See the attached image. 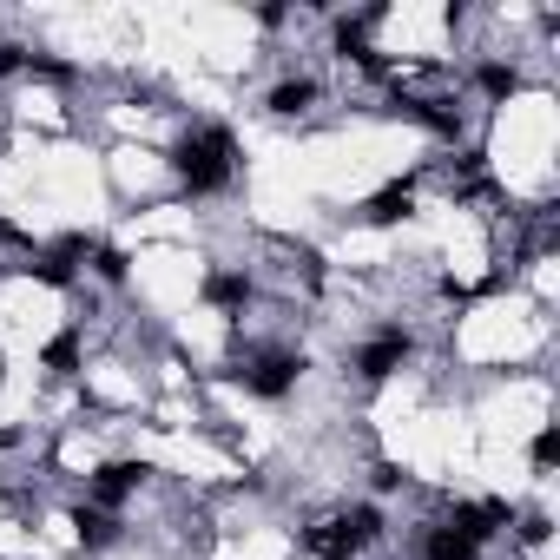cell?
<instances>
[{"label": "cell", "instance_id": "6da1fadb", "mask_svg": "<svg viewBox=\"0 0 560 560\" xmlns=\"http://www.w3.org/2000/svg\"><path fill=\"white\" fill-rule=\"evenodd\" d=\"M178 178L192 185V192H218V185H231V132H218V126H205V132H192V139L178 145Z\"/></svg>", "mask_w": 560, "mask_h": 560}, {"label": "cell", "instance_id": "7a4b0ae2", "mask_svg": "<svg viewBox=\"0 0 560 560\" xmlns=\"http://www.w3.org/2000/svg\"><path fill=\"white\" fill-rule=\"evenodd\" d=\"M376 508H356V514H343V521H323V528H310V554L317 560H350L363 541H376Z\"/></svg>", "mask_w": 560, "mask_h": 560}, {"label": "cell", "instance_id": "3957f363", "mask_svg": "<svg viewBox=\"0 0 560 560\" xmlns=\"http://www.w3.org/2000/svg\"><path fill=\"white\" fill-rule=\"evenodd\" d=\"M297 369H304V363H297V356H264V363H257L251 376H244V383H251L257 396H284V389L297 383Z\"/></svg>", "mask_w": 560, "mask_h": 560}, {"label": "cell", "instance_id": "277c9868", "mask_svg": "<svg viewBox=\"0 0 560 560\" xmlns=\"http://www.w3.org/2000/svg\"><path fill=\"white\" fill-rule=\"evenodd\" d=\"M402 356H409V336H383V343H369V350L356 356V369H363L369 383H383L389 369H402Z\"/></svg>", "mask_w": 560, "mask_h": 560}, {"label": "cell", "instance_id": "5b68a950", "mask_svg": "<svg viewBox=\"0 0 560 560\" xmlns=\"http://www.w3.org/2000/svg\"><path fill=\"white\" fill-rule=\"evenodd\" d=\"M139 475H145V468H132V462H112V468H99L93 495H99V501H126L132 488H139Z\"/></svg>", "mask_w": 560, "mask_h": 560}, {"label": "cell", "instance_id": "8992f818", "mask_svg": "<svg viewBox=\"0 0 560 560\" xmlns=\"http://www.w3.org/2000/svg\"><path fill=\"white\" fill-rule=\"evenodd\" d=\"M409 205H416V192H409V185H389V192H376L369 218H376V224H396V218H409Z\"/></svg>", "mask_w": 560, "mask_h": 560}, {"label": "cell", "instance_id": "52a82bcc", "mask_svg": "<svg viewBox=\"0 0 560 560\" xmlns=\"http://www.w3.org/2000/svg\"><path fill=\"white\" fill-rule=\"evenodd\" d=\"M310 99H317V86H310V80H284L271 93V112H284V119H290V112H304Z\"/></svg>", "mask_w": 560, "mask_h": 560}, {"label": "cell", "instance_id": "ba28073f", "mask_svg": "<svg viewBox=\"0 0 560 560\" xmlns=\"http://www.w3.org/2000/svg\"><path fill=\"white\" fill-rule=\"evenodd\" d=\"M429 560H475V541H468V534H455V528H442L429 541Z\"/></svg>", "mask_w": 560, "mask_h": 560}, {"label": "cell", "instance_id": "9c48e42d", "mask_svg": "<svg viewBox=\"0 0 560 560\" xmlns=\"http://www.w3.org/2000/svg\"><path fill=\"white\" fill-rule=\"evenodd\" d=\"M205 297H211V304H244V297H251V284H244V277H231V271H218V277L205 284Z\"/></svg>", "mask_w": 560, "mask_h": 560}, {"label": "cell", "instance_id": "30bf717a", "mask_svg": "<svg viewBox=\"0 0 560 560\" xmlns=\"http://www.w3.org/2000/svg\"><path fill=\"white\" fill-rule=\"evenodd\" d=\"M73 363H80V343H73V336H60V343L47 350V369H60V376H66Z\"/></svg>", "mask_w": 560, "mask_h": 560}, {"label": "cell", "instance_id": "8fae6325", "mask_svg": "<svg viewBox=\"0 0 560 560\" xmlns=\"http://www.w3.org/2000/svg\"><path fill=\"white\" fill-rule=\"evenodd\" d=\"M80 534H86L93 547H106V541H112V521H106V514H80Z\"/></svg>", "mask_w": 560, "mask_h": 560}, {"label": "cell", "instance_id": "7c38bea8", "mask_svg": "<svg viewBox=\"0 0 560 560\" xmlns=\"http://www.w3.org/2000/svg\"><path fill=\"white\" fill-rule=\"evenodd\" d=\"M481 86H488V93H514V73L508 66H481Z\"/></svg>", "mask_w": 560, "mask_h": 560}, {"label": "cell", "instance_id": "4fadbf2b", "mask_svg": "<svg viewBox=\"0 0 560 560\" xmlns=\"http://www.w3.org/2000/svg\"><path fill=\"white\" fill-rule=\"evenodd\" d=\"M40 277H47V284H73V257H47Z\"/></svg>", "mask_w": 560, "mask_h": 560}, {"label": "cell", "instance_id": "5bb4252c", "mask_svg": "<svg viewBox=\"0 0 560 560\" xmlns=\"http://www.w3.org/2000/svg\"><path fill=\"white\" fill-rule=\"evenodd\" d=\"M99 277H126V251H99Z\"/></svg>", "mask_w": 560, "mask_h": 560}, {"label": "cell", "instance_id": "9a60e30c", "mask_svg": "<svg viewBox=\"0 0 560 560\" xmlns=\"http://www.w3.org/2000/svg\"><path fill=\"white\" fill-rule=\"evenodd\" d=\"M554 455H560V435H554V429H547V435H541V442H534V462H541V468H547V462H554Z\"/></svg>", "mask_w": 560, "mask_h": 560}, {"label": "cell", "instance_id": "2e32d148", "mask_svg": "<svg viewBox=\"0 0 560 560\" xmlns=\"http://www.w3.org/2000/svg\"><path fill=\"white\" fill-rule=\"evenodd\" d=\"M14 66H20V47H0V80H7Z\"/></svg>", "mask_w": 560, "mask_h": 560}, {"label": "cell", "instance_id": "e0dca14e", "mask_svg": "<svg viewBox=\"0 0 560 560\" xmlns=\"http://www.w3.org/2000/svg\"><path fill=\"white\" fill-rule=\"evenodd\" d=\"M0 244H20V231H14V224H7V218H0Z\"/></svg>", "mask_w": 560, "mask_h": 560}]
</instances>
